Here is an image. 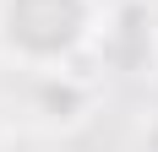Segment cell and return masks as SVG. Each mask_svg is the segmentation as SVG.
<instances>
[{
    "instance_id": "obj_1",
    "label": "cell",
    "mask_w": 158,
    "mask_h": 152,
    "mask_svg": "<svg viewBox=\"0 0 158 152\" xmlns=\"http://www.w3.org/2000/svg\"><path fill=\"white\" fill-rule=\"evenodd\" d=\"M93 33L87 0H0V44L27 65H60Z\"/></svg>"
},
{
    "instance_id": "obj_2",
    "label": "cell",
    "mask_w": 158,
    "mask_h": 152,
    "mask_svg": "<svg viewBox=\"0 0 158 152\" xmlns=\"http://www.w3.org/2000/svg\"><path fill=\"white\" fill-rule=\"evenodd\" d=\"M153 38H158V33H153L147 6L126 0V6L109 16L104 38H98V54H104L114 71H147V60H153Z\"/></svg>"
},
{
    "instance_id": "obj_3",
    "label": "cell",
    "mask_w": 158,
    "mask_h": 152,
    "mask_svg": "<svg viewBox=\"0 0 158 152\" xmlns=\"http://www.w3.org/2000/svg\"><path fill=\"white\" fill-rule=\"evenodd\" d=\"M38 103H44L49 120H77L82 109H87V82H77V76L55 71L44 87H38Z\"/></svg>"
}]
</instances>
